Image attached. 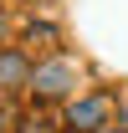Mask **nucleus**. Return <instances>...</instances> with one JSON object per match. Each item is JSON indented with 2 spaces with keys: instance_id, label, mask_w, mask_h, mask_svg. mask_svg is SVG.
<instances>
[{
  "instance_id": "nucleus-1",
  "label": "nucleus",
  "mask_w": 128,
  "mask_h": 133,
  "mask_svg": "<svg viewBox=\"0 0 128 133\" xmlns=\"http://www.w3.org/2000/svg\"><path fill=\"white\" fill-rule=\"evenodd\" d=\"M26 92H31L36 102H62V97H72V92H77V72H72L67 62H36Z\"/></svg>"
},
{
  "instance_id": "nucleus-2",
  "label": "nucleus",
  "mask_w": 128,
  "mask_h": 133,
  "mask_svg": "<svg viewBox=\"0 0 128 133\" xmlns=\"http://www.w3.org/2000/svg\"><path fill=\"white\" fill-rule=\"evenodd\" d=\"M108 118H113V97L108 92H87V97L67 102V128H77V133H97Z\"/></svg>"
},
{
  "instance_id": "nucleus-3",
  "label": "nucleus",
  "mask_w": 128,
  "mask_h": 133,
  "mask_svg": "<svg viewBox=\"0 0 128 133\" xmlns=\"http://www.w3.org/2000/svg\"><path fill=\"white\" fill-rule=\"evenodd\" d=\"M31 51L21 46H0V92H26V82H31Z\"/></svg>"
},
{
  "instance_id": "nucleus-4",
  "label": "nucleus",
  "mask_w": 128,
  "mask_h": 133,
  "mask_svg": "<svg viewBox=\"0 0 128 133\" xmlns=\"http://www.w3.org/2000/svg\"><path fill=\"white\" fill-rule=\"evenodd\" d=\"M26 41H41V46H56V26H51V21H31V26H26Z\"/></svg>"
},
{
  "instance_id": "nucleus-5",
  "label": "nucleus",
  "mask_w": 128,
  "mask_h": 133,
  "mask_svg": "<svg viewBox=\"0 0 128 133\" xmlns=\"http://www.w3.org/2000/svg\"><path fill=\"white\" fill-rule=\"evenodd\" d=\"M97 133H128V128H123V123H113V118H108V123H103V128H97Z\"/></svg>"
},
{
  "instance_id": "nucleus-6",
  "label": "nucleus",
  "mask_w": 128,
  "mask_h": 133,
  "mask_svg": "<svg viewBox=\"0 0 128 133\" xmlns=\"http://www.w3.org/2000/svg\"><path fill=\"white\" fill-rule=\"evenodd\" d=\"M118 123H123V128H128V97L118 102Z\"/></svg>"
},
{
  "instance_id": "nucleus-7",
  "label": "nucleus",
  "mask_w": 128,
  "mask_h": 133,
  "mask_svg": "<svg viewBox=\"0 0 128 133\" xmlns=\"http://www.w3.org/2000/svg\"><path fill=\"white\" fill-rule=\"evenodd\" d=\"M0 36H5V16H0Z\"/></svg>"
},
{
  "instance_id": "nucleus-8",
  "label": "nucleus",
  "mask_w": 128,
  "mask_h": 133,
  "mask_svg": "<svg viewBox=\"0 0 128 133\" xmlns=\"http://www.w3.org/2000/svg\"><path fill=\"white\" fill-rule=\"evenodd\" d=\"M0 133H5V123H0Z\"/></svg>"
},
{
  "instance_id": "nucleus-9",
  "label": "nucleus",
  "mask_w": 128,
  "mask_h": 133,
  "mask_svg": "<svg viewBox=\"0 0 128 133\" xmlns=\"http://www.w3.org/2000/svg\"><path fill=\"white\" fill-rule=\"evenodd\" d=\"M67 133H77V128H67Z\"/></svg>"
}]
</instances>
